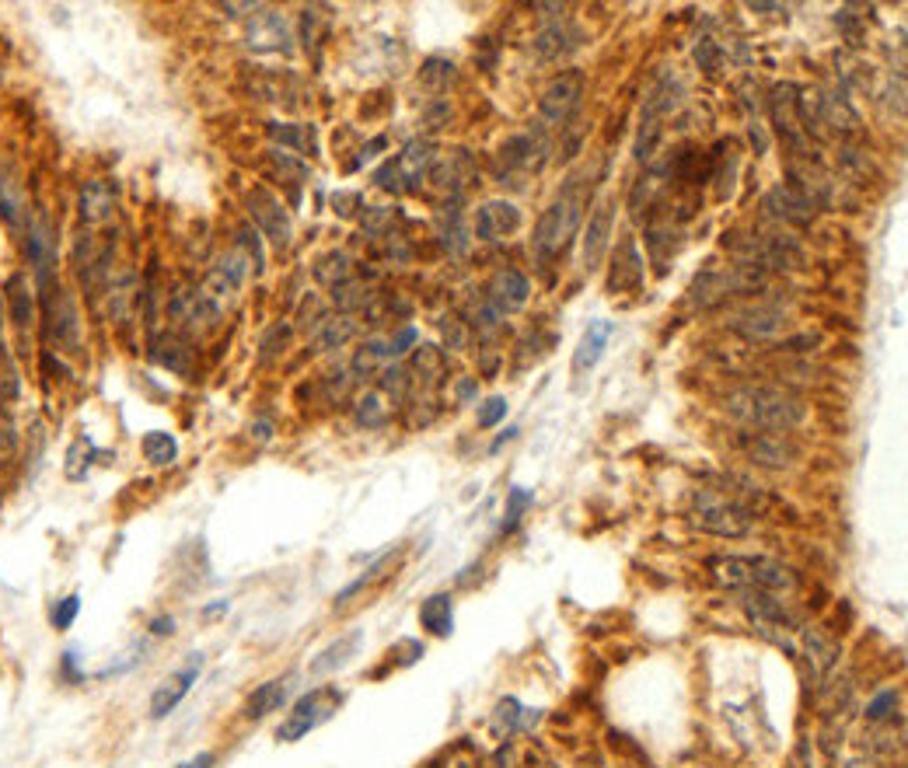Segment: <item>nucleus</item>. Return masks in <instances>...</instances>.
<instances>
[{
    "instance_id": "1",
    "label": "nucleus",
    "mask_w": 908,
    "mask_h": 768,
    "mask_svg": "<svg viewBox=\"0 0 908 768\" xmlns=\"http://www.w3.org/2000/svg\"><path fill=\"white\" fill-rule=\"evenodd\" d=\"M723 409H727V416H734L737 423L751 426V430L772 433L797 430L807 419L804 398H797L786 388H772V384H741V388L727 391Z\"/></svg>"
},
{
    "instance_id": "2",
    "label": "nucleus",
    "mask_w": 908,
    "mask_h": 768,
    "mask_svg": "<svg viewBox=\"0 0 908 768\" xmlns=\"http://www.w3.org/2000/svg\"><path fill=\"white\" fill-rule=\"evenodd\" d=\"M692 524L699 531H706V535L744 538L751 528H755V510L727 493L699 489V493L692 496Z\"/></svg>"
},
{
    "instance_id": "3",
    "label": "nucleus",
    "mask_w": 908,
    "mask_h": 768,
    "mask_svg": "<svg viewBox=\"0 0 908 768\" xmlns=\"http://www.w3.org/2000/svg\"><path fill=\"white\" fill-rule=\"evenodd\" d=\"M580 217H584V196H580L577 182H570V186L559 192V199H552L549 210L538 217L535 238H531L535 252L542 255V259L566 252V245H570L573 234H577V227H580Z\"/></svg>"
},
{
    "instance_id": "4",
    "label": "nucleus",
    "mask_w": 908,
    "mask_h": 768,
    "mask_svg": "<svg viewBox=\"0 0 908 768\" xmlns=\"http://www.w3.org/2000/svg\"><path fill=\"white\" fill-rule=\"evenodd\" d=\"M709 570L727 587H748V590H793L797 576L790 566L772 563V559H741V556H713Z\"/></svg>"
},
{
    "instance_id": "5",
    "label": "nucleus",
    "mask_w": 908,
    "mask_h": 768,
    "mask_svg": "<svg viewBox=\"0 0 908 768\" xmlns=\"http://www.w3.org/2000/svg\"><path fill=\"white\" fill-rule=\"evenodd\" d=\"M339 702H343V695H339L332 685L311 688L308 695H301V699L294 702V709L287 713V720L276 727V737H280L283 744L301 741V737H308L311 730H318L322 723H329L332 716H336Z\"/></svg>"
},
{
    "instance_id": "6",
    "label": "nucleus",
    "mask_w": 908,
    "mask_h": 768,
    "mask_svg": "<svg viewBox=\"0 0 908 768\" xmlns=\"http://www.w3.org/2000/svg\"><path fill=\"white\" fill-rule=\"evenodd\" d=\"M434 144L430 140H409L399 154H395L388 165L378 168L374 182L381 189H392V192H416L420 182L427 179V172L434 168Z\"/></svg>"
},
{
    "instance_id": "7",
    "label": "nucleus",
    "mask_w": 908,
    "mask_h": 768,
    "mask_svg": "<svg viewBox=\"0 0 908 768\" xmlns=\"http://www.w3.org/2000/svg\"><path fill=\"white\" fill-rule=\"evenodd\" d=\"M765 283L762 269L755 266H727V269H713V273L695 276L692 283V301L695 304H716L727 294H744V290H758Z\"/></svg>"
},
{
    "instance_id": "8",
    "label": "nucleus",
    "mask_w": 908,
    "mask_h": 768,
    "mask_svg": "<svg viewBox=\"0 0 908 768\" xmlns=\"http://www.w3.org/2000/svg\"><path fill=\"white\" fill-rule=\"evenodd\" d=\"M168 315H172V322L179 325L182 332H193V336H203V332L217 329L224 318V308H217L214 301H210L207 294H203L200 287L189 290H175L172 301H168Z\"/></svg>"
},
{
    "instance_id": "9",
    "label": "nucleus",
    "mask_w": 908,
    "mask_h": 768,
    "mask_svg": "<svg viewBox=\"0 0 908 768\" xmlns=\"http://www.w3.org/2000/svg\"><path fill=\"white\" fill-rule=\"evenodd\" d=\"M545 161H549V137H545L542 123H535L528 133H517V137L503 140V147H500V172L503 175L542 172Z\"/></svg>"
},
{
    "instance_id": "10",
    "label": "nucleus",
    "mask_w": 908,
    "mask_h": 768,
    "mask_svg": "<svg viewBox=\"0 0 908 768\" xmlns=\"http://www.w3.org/2000/svg\"><path fill=\"white\" fill-rule=\"evenodd\" d=\"M580 98H584V74L580 70H566L556 81L545 88L542 102H538V123L542 126H563L566 119L577 112Z\"/></svg>"
},
{
    "instance_id": "11",
    "label": "nucleus",
    "mask_w": 908,
    "mask_h": 768,
    "mask_svg": "<svg viewBox=\"0 0 908 768\" xmlns=\"http://www.w3.org/2000/svg\"><path fill=\"white\" fill-rule=\"evenodd\" d=\"M769 105H772V123H776L783 144L790 147L793 154H800V158H811V154H807L811 137L804 133V123H800V112H797V84H776Z\"/></svg>"
},
{
    "instance_id": "12",
    "label": "nucleus",
    "mask_w": 908,
    "mask_h": 768,
    "mask_svg": "<svg viewBox=\"0 0 908 768\" xmlns=\"http://www.w3.org/2000/svg\"><path fill=\"white\" fill-rule=\"evenodd\" d=\"M46 322H49V336L56 339V346H63L67 353L81 350V315H77V304L67 290H46Z\"/></svg>"
},
{
    "instance_id": "13",
    "label": "nucleus",
    "mask_w": 908,
    "mask_h": 768,
    "mask_svg": "<svg viewBox=\"0 0 908 768\" xmlns=\"http://www.w3.org/2000/svg\"><path fill=\"white\" fill-rule=\"evenodd\" d=\"M248 213H252V220L259 224V231L266 234L276 248L290 245V234H294L290 231V217H287V210H283V203L273 196V192H266V189L248 192Z\"/></svg>"
},
{
    "instance_id": "14",
    "label": "nucleus",
    "mask_w": 908,
    "mask_h": 768,
    "mask_svg": "<svg viewBox=\"0 0 908 768\" xmlns=\"http://www.w3.org/2000/svg\"><path fill=\"white\" fill-rule=\"evenodd\" d=\"M28 262H32V273L39 290H53V273H56V238H53V224L46 217L32 220L28 224Z\"/></svg>"
},
{
    "instance_id": "15",
    "label": "nucleus",
    "mask_w": 908,
    "mask_h": 768,
    "mask_svg": "<svg viewBox=\"0 0 908 768\" xmlns=\"http://www.w3.org/2000/svg\"><path fill=\"white\" fill-rule=\"evenodd\" d=\"M200 671H203V657H200V653H193V657H189V664L182 667V671H175L172 678L161 681L158 692L151 695V716H154V720H165L168 713H175V709H179V702L186 699L189 688L196 685Z\"/></svg>"
},
{
    "instance_id": "16",
    "label": "nucleus",
    "mask_w": 908,
    "mask_h": 768,
    "mask_svg": "<svg viewBox=\"0 0 908 768\" xmlns=\"http://www.w3.org/2000/svg\"><path fill=\"white\" fill-rule=\"evenodd\" d=\"M290 25L283 21V14L276 11H262L248 21V49L255 53H290Z\"/></svg>"
},
{
    "instance_id": "17",
    "label": "nucleus",
    "mask_w": 908,
    "mask_h": 768,
    "mask_svg": "<svg viewBox=\"0 0 908 768\" xmlns=\"http://www.w3.org/2000/svg\"><path fill=\"white\" fill-rule=\"evenodd\" d=\"M612 224H615V203L612 199H601L594 217L587 220V234H584V269L594 273L605 259L608 245H612Z\"/></svg>"
},
{
    "instance_id": "18",
    "label": "nucleus",
    "mask_w": 908,
    "mask_h": 768,
    "mask_svg": "<svg viewBox=\"0 0 908 768\" xmlns=\"http://www.w3.org/2000/svg\"><path fill=\"white\" fill-rule=\"evenodd\" d=\"M517 227H521V210L514 203H507V199H489L475 213V234L482 241H500L507 234H514Z\"/></svg>"
},
{
    "instance_id": "19",
    "label": "nucleus",
    "mask_w": 908,
    "mask_h": 768,
    "mask_svg": "<svg viewBox=\"0 0 908 768\" xmlns=\"http://www.w3.org/2000/svg\"><path fill=\"white\" fill-rule=\"evenodd\" d=\"M730 329L741 332V336L751 339V343H769V339H779L786 332V318H783V311L751 308V311H741V315L730 322Z\"/></svg>"
},
{
    "instance_id": "20",
    "label": "nucleus",
    "mask_w": 908,
    "mask_h": 768,
    "mask_svg": "<svg viewBox=\"0 0 908 768\" xmlns=\"http://www.w3.org/2000/svg\"><path fill=\"white\" fill-rule=\"evenodd\" d=\"M535 53H538V60H545V63H559V60H566V56L573 53V49L580 46V35L573 32L570 25H563V21H556V25H549V28H542V32L535 35Z\"/></svg>"
},
{
    "instance_id": "21",
    "label": "nucleus",
    "mask_w": 908,
    "mask_h": 768,
    "mask_svg": "<svg viewBox=\"0 0 908 768\" xmlns=\"http://www.w3.org/2000/svg\"><path fill=\"white\" fill-rule=\"evenodd\" d=\"M643 259L640 252H636L633 241H626V245L615 252V266H612V276H608V290L612 294H622V290H640L643 287Z\"/></svg>"
},
{
    "instance_id": "22",
    "label": "nucleus",
    "mask_w": 908,
    "mask_h": 768,
    "mask_svg": "<svg viewBox=\"0 0 908 768\" xmlns=\"http://www.w3.org/2000/svg\"><path fill=\"white\" fill-rule=\"evenodd\" d=\"M528 297H531L528 276L517 273V269H503V273L496 276V287H493L489 304L503 315V311H521L524 304H528Z\"/></svg>"
},
{
    "instance_id": "23",
    "label": "nucleus",
    "mask_w": 908,
    "mask_h": 768,
    "mask_svg": "<svg viewBox=\"0 0 908 768\" xmlns=\"http://www.w3.org/2000/svg\"><path fill=\"white\" fill-rule=\"evenodd\" d=\"M765 210L772 213V217L786 220V224H811L814 217V206L807 203L800 192H793L790 186H776L765 196Z\"/></svg>"
},
{
    "instance_id": "24",
    "label": "nucleus",
    "mask_w": 908,
    "mask_h": 768,
    "mask_svg": "<svg viewBox=\"0 0 908 768\" xmlns=\"http://www.w3.org/2000/svg\"><path fill=\"white\" fill-rule=\"evenodd\" d=\"M612 332H615V325L605 322V318H598V322L587 325L584 339H580L577 353H573V371L577 374L591 371V367L605 357V346H608V339H612Z\"/></svg>"
},
{
    "instance_id": "25",
    "label": "nucleus",
    "mask_w": 908,
    "mask_h": 768,
    "mask_svg": "<svg viewBox=\"0 0 908 768\" xmlns=\"http://www.w3.org/2000/svg\"><path fill=\"white\" fill-rule=\"evenodd\" d=\"M77 210H81L84 224H102L116 210V189L109 182H88L81 189V199H77Z\"/></svg>"
},
{
    "instance_id": "26",
    "label": "nucleus",
    "mask_w": 908,
    "mask_h": 768,
    "mask_svg": "<svg viewBox=\"0 0 908 768\" xmlns=\"http://www.w3.org/2000/svg\"><path fill=\"white\" fill-rule=\"evenodd\" d=\"M290 685H294V678H273V681H266V685L255 688V692L248 695V702H245L248 720H262V716L276 713V709L290 699Z\"/></svg>"
},
{
    "instance_id": "27",
    "label": "nucleus",
    "mask_w": 908,
    "mask_h": 768,
    "mask_svg": "<svg viewBox=\"0 0 908 768\" xmlns=\"http://www.w3.org/2000/svg\"><path fill=\"white\" fill-rule=\"evenodd\" d=\"M744 451L751 454V461L758 465H772V468H783L786 461L797 454V447L790 440H783L779 433H755V440H744Z\"/></svg>"
},
{
    "instance_id": "28",
    "label": "nucleus",
    "mask_w": 908,
    "mask_h": 768,
    "mask_svg": "<svg viewBox=\"0 0 908 768\" xmlns=\"http://www.w3.org/2000/svg\"><path fill=\"white\" fill-rule=\"evenodd\" d=\"M360 643H364V632L360 629L346 632L343 639H336L332 646H325V650L318 653V660H311V674H332V671H339V667H346L350 664V657H357Z\"/></svg>"
},
{
    "instance_id": "29",
    "label": "nucleus",
    "mask_w": 908,
    "mask_h": 768,
    "mask_svg": "<svg viewBox=\"0 0 908 768\" xmlns=\"http://www.w3.org/2000/svg\"><path fill=\"white\" fill-rule=\"evenodd\" d=\"M821 126H832L835 133L856 137L860 133V116L846 102V95H821Z\"/></svg>"
},
{
    "instance_id": "30",
    "label": "nucleus",
    "mask_w": 908,
    "mask_h": 768,
    "mask_svg": "<svg viewBox=\"0 0 908 768\" xmlns=\"http://www.w3.org/2000/svg\"><path fill=\"white\" fill-rule=\"evenodd\" d=\"M678 102H681V84L675 77H661V81L647 91V98H643V119L661 123L668 112L678 109Z\"/></svg>"
},
{
    "instance_id": "31",
    "label": "nucleus",
    "mask_w": 908,
    "mask_h": 768,
    "mask_svg": "<svg viewBox=\"0 0 908 768\" xmlns=\"http://www.w3.org/2000/svg\"><path fill=\"white\" fill-rule=\"evenodd\" d=\"M353 332H357V318L353 315L322 318V322H318V332H315V346L318 350H339V346L350 343Z\"/></svg>"
},
{
    "instance_id": "32",
    "label": "nucleus",
    "mask_w": 908,
    "mask_h": 768,
    "mask_svg": "<svg viewBox=\"0 0 908 768\" xmlns=\"http://www.w3.org/2000/svg\"><path fill=\"white\" fill-rule=\"evenodd\" d=\"M420 622H423V629H430L434 636H448V632L454 629L451 597L448 594H430L427 601L420 604Z\"/></svg>"
},
{
    "instance_id": "33",
    "label": "nucleus",
    "mask_w": 908,
    "mask_h": 768,
    "mask_svg": "<svg viewBox=\"0 0 908 768\" xmlns=\"http://www.w3.org/2000/svg\"><path fill=\"white\" fill-rule=\"evenodd\" d=\"M269 137H273L276 144L297 147L301 154H318L315 130H311V126H304V123H269Z\"/></svg>"
},
{
    "instance_id": "34",
    "label": "nucleus",
    "mask_w": 908,
    "mask_h": 768,
    "mask_svg": "<svg viewBox=\"0 0 908 768\" xmlns=\"http://www.w3.org/2000/svg\"><path fill=\"white\" fill-rule=\"evenodd\" d=\"M7 304H11V318L21 325V329H28V325L35 322V301H32V290H28L25 276H11V280H7Z\"/></svg>"
},
{
    "instance_id": "35",
    "label": "nucleus",
    "mask_w": 908,
    "mask_h": 768,
    "mask_svg": "<svg viewBox=\"0 0 908 768\" xmlns=\"http://www.w3.org/2000/svg\"><path fill=\"white\" fill-rule=\"evenodd\" d=\"M0 213L11 227L28 224V199L14 179H0Z\"/></svg>"
},
{
    "instance_id": "36",
    "label": "nucleus",
    "mask_w": 908,
    "mask_h": 768,
    "mask_svg": "<svg viewBox=\"0 0 908 768\" xmlns=\"http://www.w3.org/2000/svg\"><path fill=\"white\" fill-rule=\"evenodd\" d=\"M144 458L151 461L154 468H165V465H172L175 458H179V440L172 437V433H165V430H151V433H144Z\"/></svg>"
},
{
    "instance_id": "37",
    "label": "nucleus",
    "mask_w": 908,
    "mask_h": 768,
    "mask_svg": "<svg viewBox=\"0 0 908 768\" xmlns=\"http://www.w3.org/2000/svg\"><path fill=\"white\" fill-rule=\"evenodd\" d=\"M804 653H807V660H811L814 671L825 674L828 667L835 664V657H839V646H835L828 636H821L818 629H811V632L804 636Z\"/></svg>"
},
{
    "instance_id": "38",
    "label": "nucleus",
    "mask_w": 908,
    "mask_h": 768,
    "mask_svg": "<svg viewBox=\"0 0 908 768\" xmlns=\"http://www.w3.org/2000/svg\"><path fill=\"white\" fill-rule=\"evenodd\" d=\"M95 444H91L88 437H77L74 444H70L67 451V465H63V475H67L70 482H81L84 475L91 472V461H95Z\"/></svg>"
},
{
    "instance_id": "39",
    "label": "nucleus",
    "mask_w": 908,
    "mask_h": 768,
    "mask_svg": "<svg viewBox=\"0 0 908 768\" xmlns=\"http://www.w3.org/2000/svg\"><path fill=\"white\" fill-rule=\"evenodd\" d=\"M154 360L175 374H189V346L179 343V339H168V343L154 346Z\"/></svg>"
},
{
    "instance_id": "40",
    "label": "nucleus",
    "mask_w": 908,
    "mask_h": 768,
    "mask_svg": "<svg viewBox=\"0 0 908 768\" xmlns=\"http://www.w3.org/2000/svg\"><path fill=\"white\" fill-rule=\"evenodd\" d=\"M385 360H392L388 357V339H367V343L360 346L357 360H353V371H357L360 378H367V374H371L374 367L385 364Z\"/></svg>"
},
{
    "instance_id": "41",
    "label": "nucleus",
    "mask_w": 908,
    "mask_h": 768,
    "mask_svg": "<svg viewBox=\"0 0 908 768\" xmlns=\"http://www.w3.org/2000/svg\"><path fill=\"white\" fill-rule=\"evenodd\" d=\"M315 276L322 283H329V287H339V283L350 280V259H346L343 252H329L322 262L315 266Z\"/></svg>"
},
{
    "instance_id": "42",
    "label": "nucleus",
    "mask_w": 908,
    "mask_h": 768,
    "mask_svg": "<svg viewBox=\"0 0 908 768\" xmlns=\"http://www.w3.org/2000/svg\"><path fill=\"white\" fill-rule=\"evenodd\" d=\"M413 364H416V374H420V378L437 381L444 374V367H448V360H444V353L437 350V346H420Z\"/></svg>"
},
{
    "instance_id": "43",
    "label": "nucleus",
    "mask_w": 908,
    "mask_h": 768,
    "mask_svg": "<svg viewBox=\"0 0 908 768\" xmlns=\"http://www.w3.org/2000/svg\"><path fill=\"white\" fill-rule=\"evenodd\" d=\"M661 189H664V172H661V168L640 175V179H636L633 196H629V206H633V210H640V206H650V199H654Z\"/></svg>"
},
{
    "instance_id": "44",
    "label": "nucleus",
    "mask_w": 908,
    "mask_h": 768,
    "mask_svg": "<svg viewBox=\"0 0 908 768\" xmlns=\"http://www.w3.org/2000/svg\"><path fill=\"white\" fill-rule=\"evenodd\" d=\"M661 137H664V126H661V123H654V119H643L640 137H636V147H633L636 161H650V158H654V151H657V144H661Z\"/></svg>"
},
{
    "instance_id": "45",
    "label": "nucleus",
    "mask_w": 908,
    "mask_h": 768,
    "mask_svg": "<svg viewBox=\"0 0 908 768\" xmlns=\"http://www.w3.org/2000/svg\"><path fill=\"white\" fill-rule=\"evenodd\" d=\"M695 63H699V70H706V74H720L723 70V49L716 39H709V35H702L699 42H695Z\"/></svg>"
},
{
    "instance_id": "46",
    "label": "nucleus",
    "mask_w": 908,
    "mask_h": 768,
    "mask_svg": "<svg viewBox=\"0 0 908 768\" xmlns=\"http://www.w3.org/2000/svg\"><path fill=\"white\" fill-rule=\"evenodd\" d=\"M531 489H524V486H514L510 489V496H507V517H503V535L507 531H514L517 524H521V517H524V510L531 507Z\"/></svg>"
},
{
    "instance_id": "47",
    "label": "nucleus",
    "mask_w": 908,
    "mask_h": 768,
    "mask_svg": "<svg viewBox=\"0 0 908 768\" xmlns=\"http://www.w3.org/2000/svg\"><path fill=\"white\" fill-rule=\"evenodd\" d=\"M77 611H81V594L60 597V601L49 608V625H53L56 632L70 629V625H74V618H77Z\"/></svg>"
},
{
    "instance_id": "48",
    "label": "nucleus",
    "mask_w": 908,
    "mask_h": 768,
    "mask_svg": "<svg viewBox=\"0 0 908 768\" xmlns=\"http://www.w3.org/2000/svg\"><path fill=\"white\" fill-rule=\"evenodd\" d=\"M367 287L364 283H339V287H332V301H336V308H343V315H350L353 308H360V304H367Z\"/></svg>"
},
{
    "instance_id": "49",
    "label": "nucleus",
    "mask_w": 908,
    "mask_h": 768,
    "mask_svg": "<svg viewBox=\"0 0 908 768\" xmlns=\"http://www.w3.org/2000/svg\"><path fill=\"white\" fill-rule=\"evenodd\" d=\"M420 81L427 84V88H434V91H444L454 81V63H448V60H427V63H423V70H420Z\"/></svg>"
},
{
    "instance_id": "50",
    "label": "nucleus",
    "mask_w": 908,
    "mask_h": 768,
    "mask_svg": "<svg viewBox=\"0 0 908 768\" xmlns=\"http://www.w3.org/2000/svg\"><path fill=\"white\" fill-rule=\"evenodd\" d=\"M385 391H371V395L360 398V409H357V419L364 426H378L385 423Z\"/></svg>"
},
{
    "instance_id": "51",
    "label": "nucleus",
    "mask_w": 908,
    "mask_h": 768,
    "mask_svg": "<svg viewBox=\"0 0 908 768\" xmlns=\"http://www.w3.org/2000/svg\"><path fill=\"white\" fill-rule=\"evenodd\" d=\"M18 395V371H14L11 357H7V346L0 339V398H14Z\"/></svg>"
},
{
    "instance_id": "52",
    "label": "nucleus",
    "mask_w": 908,
    "mask_h": 768,
    "mask_svg": "<svg viewBox=\"0 0 908 768\" xmlns=\"http://www.w3.org/2000/svg\"><path fill=\"white\" fill-rule=\"evenodd\" d=\"M503 416H507V402L496 395V398H489V402L479 409V426H482V430H489V426H496Z\"/></svg>"
},
{
    "instance_id": "53",
    "label": "nucleus",
    "mask_w": 908,
    "mask_h": 768,
    "mask_svg": "<svg viewBox=\"0 0 908 768\" xmlns=\"http://www.w3.org/2000/svg\"><path fill=\"white\" fill-rule=\"evenodd\" d=\"M898 706V695L895 692H881L874 702L867 706V720H884V716H891Z\"/></svg>"
},
{
    "instance_id": "54",
    "label": "nucleus",
    "mask_w": 908,
    "mask_h": 768,
    "mask_svg": "<svg viewBox=\"0 0 908 768\" xmlns=\"http://www.w3.org/2000/svg\"><path fill=\"white\" fill-rule=\"evenodd\" d=\"M413 343H416V329H402L399 336L388 339V357H402Z\"/></svg>"
},
{
    "instance_id": "55",
    "label": "nucleus",
    "mask_w": 908,
    "mask_h": 768,
    "mask_svg": "<svg viewBox=\"0 0 908 768\" xmlns=\"http://www.w3.org/2000/svg\"><path fill=\"white\" fill-rule=\"evenodd\" d=\"M60 678L63 681H84V671H77V653L67 650L60 660Z\"/></svg>"
},
{
    "instance_id": "56",
    "label": "nucleus",
    "mask_w": 908,
    "mask_h": 768,
    "mask_svg": "<svg viewBox=\"0 0 908 768\" xmlns=\"http://www.w3.org/2000/svg\"><path fill=\"white\" fill-rule=\"evenodd\" d=\"M381 147H385V137H374V140H371V144H367V147H364V151H360V158H357V161H350V172H357V168H360V165H367V161H371V158H374V154H378V151H381Z\"/></svg>"
},
{
    "instance_id": "57",
    "label": "nucleus",
    "mask_w": 908,
    "mask_h": 768,
    "mask_svg": "<svg viewBox=\"0 0 908 768\" xmlns=\"http://www.w3.org/2000/svg\"><path fill=\"white\" fill-rule=\"evenodd\" d=\"M151 629L158 632V636H172V632H175V622H172V618H154Z\"/></svg>"
},
{
    "instance_id": "58",
    "label": "nucleus",
    "mask_w": 908,
    "mask_h": 768,
    "mask_svg": "<svg viewBox=\"0 0 908 768\" xmlns=\"http://www.w3.org/2000/svg\"><path fill=\"white\" fill-rule=\"evenodd\" d=\"M214 762H217V758L210 755V751H203V755H200V758H193V762H189L186 768H210Z\"/></svg>"
},
{
    "instance_id": "59",
    "label": "nucleus",
    "mask_w": 908,
    "mask_h": 768,
    "mask_svg": "<svg viewBox=\"0 0 908 768\" xmlns=\"http://www.w3.org/2000/svg\"><path fill=\"white\" fill-rule=\"evenodd\" d=\"M458 395H461V398H465V402H468V398H472V395H475V381H472V378H468V381H461V384H458Z\"/></svg>"
},
{
    "instance_id": "60",
    "label": "nucleus",
    "mask_w": 908,
    "mask_h": 768,
    "mask_svg": "<svg viewBox=\"0 0 908 768\" xmlns=\"http://www.w3.org/2000/svg\"><path fill=\"white\" fill-rule=\"evenodd\" d=\"M227 608H231L227 601H217V604H210V608H207V615H210V618H214V615H224Z\"/></svg>"
}]
</instances>
